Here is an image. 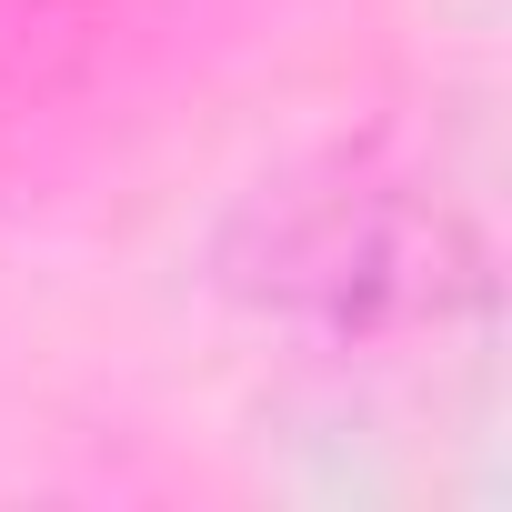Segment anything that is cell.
<instances>
[{"instance_id": "obj_1", "label": "cell", "mask_w": 512, "mask_h": 512, "mask_svg": "<svg viewBox=\"0 0 512 512\" xmlns=\"http://www.w3.org/2000/svg\"><path fill=\"white\" fill-rule=\"evenodd\" d=\"M462 282H472L462 221L422 181H402V171H382L362 151L262 191L231 231V292H251L282 322H322V332L422 322Z\"/></svg>"}]
</instances>
